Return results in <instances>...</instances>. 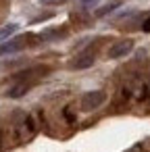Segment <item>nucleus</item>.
<instances>
[{
  "label": "nucleus",
  "mask_w": 150,
  "mask_h": 152,
  "mask_svg": "<svg viewBox=\"0 0 150 152\" xmlns=\"http://www.w3.org/2000/svg\"><path fill=\"white\" fill-rule=\"evenodd\" d=\"M104 100H106V94H104L102 90H92V92H86V94L81 96V100H79V106H81V110L90 113V110L98 108V106H100Z\"/></svg>",
  "instance_id": "f257e3e1"
},
{
  "label": "nucleus",
  "mask_w": 150,
  "mask_h": 152,
  "mask_svg": "<svg viewBox=\"0 0 150 152\" xmlns=\"http://www.w3.org/2000/svg\"><path fill=\"white\" fill-rule=\"evenodd\" d=\"M131 50H133V40H121V42H117V44L110 46L108 58H123V56H127Z\"/></svg>",
  "instance_id": "f03ea898"
},
{
  "label": "nucleus",
  "mask_w": 150,
  "mask_h": 152,
  "mask_svg": "<svg viewBox=\"0 0 150 152\" xmlns=\"http://www.w3.org/2000/svg\"><path fill=\"white\" fill-rule=\"evenodd\" d=\"M25 42H27V38H15V40H9V42H4V44H0V56L2 54H13V52H19L23 46H25Z\"/></svg>",
  "instance_id": "7ed1b4c3"
},
{
  "label": "nucleus",
  "mask_w": 150,
  "mask_h": 152,
  "mask_svg": "<svg viewBox=\"0 0 150 152\" xmlns=\"http://www.w3.org/2000/svg\"><path fill=\"white\" fill-rule=\"evenodd\" d=\"M92 65H94V54H90V52H83V54H79L75 61H71V69H75V71L88 69V67H92Z\"/></svg>",
  "instance_id": "20e7f679"
},
{
  "label": "nucleus",
  "mask_w": 150,
  "mask_h": 152,
  "mask_svg": "<svg viewBox=\"0 0 150 152\" xmlns=\"http://www.w3.org/2000/svg\"><path fill=\"white\" fill-rule=\"evenodd\" d=\"M17 31H19V25H17V23H9V25H4V27H0V42H7V40L13 38Z\"/></svg>",
  "instance_id": "39448f33"
},
{
  "label": "nucleus",
  "mask_w": 150,
  "mask_h": 152,
  "mask_svg": "<svg viewBox=\"0 0 150 152\" xmlns=\"http://www.w3.org/2000/svg\"><path fill=\"white\" fill-rule=\"evenodd\" d=\"M119 4H121V2H119V0H117V2H110V4H106V7H102V9H98V11H96L94 15H96V17H104V15H108V13H113L115 9H119Z\"/></svg>",
  "instance_id": "423d86ee"
},
{
  "label": "nucleus",
  "mask_w": 150,
  "mask_h": 152,
  "mask_svg": "<svg viewBox=\"0 0 150 152\" xmlns=\"http://www.w3.org/2000/svg\"><path fill=\"white\" fill-rule=\"evenodd\" d=\"M27 90H29V86H27V83H23V86H19V88L9 90V92H7V96H9V98H19V96H23Z\"/></svg>",
  "instance_id": "0eeeda50"
},
{
  "label": "nucleus",
  "mask_w": 150,
  "mask_h": 152,
  "mask_svg": "<svg viewBox=\"0 0 150 152\" xmlns=\"http://www.w3.org/2000/svg\"><path fill=\"white\" fill-rule=\"evenodd\" d=\"M98 2H100V0H79L81 9H96V7H98Z\"/></svg>",
  "instance_id": "6e6552de"
},
{
  "label": "nucleus",
  "mask_w": 150,
  "mask_h": 152,
  "mask_svg": "<svg viewBox=\"0 0 150 152\" xmlns=\"http://www.w3.org/2000/svg\"><path fill=\"white\" fill-rule=\"evenodd\" d=\"M40 2L44 7H56V4H67V2H71V0H40Z\"/></svg>",
  "instance_id": "1a4fd4ad"
},
{
  "label": "nucleus",
  "mask_w": 150,
  "mask_h": 152,
  "mask_svg": "<svg viewBox=\"0 0 150 152\" xmlns=\"http://www.w3.org/2000/svg\"><path fill=\"white\" fill-rule=\"evenodd\" d=\"M144 29H148V31H150V19H148V21L144 23Z\"/></svg>",
  "instance_id": "9d476101"
}]
</instances>
